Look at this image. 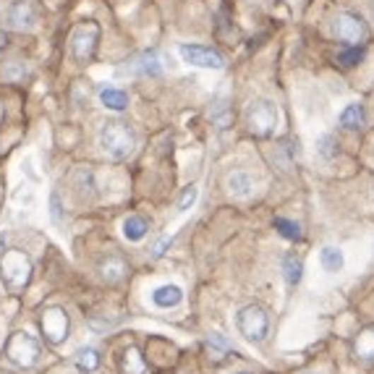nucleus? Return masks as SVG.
Masks as SVG:
<instances>
[{
    "label": "nucleus",
    "instance_id": "nucleus-32",
    "mask_svg": "<svg viewBox=\"0 0 374 374\" xmlns=\"http://www.w3.org/2000/svg\"><path fill=\"white\" fill-rule=\"evenodd\" d=\"M3 249H6V235L0 233V254H3Z\"/></svg>",
    "mask_w": 374,
    "mask_h": 374
},
{
    "label": "nucleus",
    "instance_id": "nucleus-24",
    "mask_svg": "<svg viewBox=\"0 0 374 374\" xmlns=\"http://www.w3.org/2000/svg\"><path fill=\"white\" fill-rule=\"evenodd\" d=\"M301 272H304V264L298 259L296 254H288L283 259V275H286L288 286H298L301 283Z\"/></svg>",
    "mask_w": 374,
    "mask_h": 374
},
{
    "label": "nucleus",
    "instance_id": "nucleus-18",
    "mask_svg": "<svg viewBox=\"0 0 374 374\" xmlns=\"http://www.w3.org/2000/svg\"><path fill=\"white\" fill-rule=\"evenodd\" d=\"M353 353L358 358H364V361H374V325H369V327L358 332L356 343H353Z\"/></svg>",
    "mask_w": 374,
    "mask_h": 374
},
{
    "label": "nucleus",
    "instance_id": "nucleus-14",
    "mask_svg": "<svg viewBox=\"0 0 374 374\" xmlns=\"http://www.w3.org/2000/svg\"><path fill=\"white\" fill-rule=\"evenodd\" d=\"M131 71L139 74V76H160L163 74V66H160V55L155 50L141 52L136 61L131 63Z\"/></svg>",
    "mask_w": 374,
    "mask_h": 374
},
{
    "label": "nucleus",
    "instance_id": "nucleus-12",
    "mask_svg": "<svg viewBox=\"0 0 374 374\" xmlns=\"http://www.w3.org/2000/svg\"><path fill=\"white\" fill-rule=\"evenodd\" d=\"M71 186H74V194H76L78 201H92L97 194L95 170H92V168H76Z\"/></svg>",
    "mask_w": 374,
    "mask_h": 374
},
{
    "label": "nucleus",
    "instance_id": "nucleus-11",
    "mask_svg": "<svg viewBox=\"0 0 374 374\" xmlns=\"http://www.w3.org/2000/svg\"><path fill=\"white\" fill-rule=\"evenodd\" d=\"M149 301H152V306H155V309H163V312H168V309H175V306H181V301H183V288L175 286V283L157 286L155 291L149 293Z\"/></svg>",
    "mask_w": 374,
    "mask_h": 374
},
{
    "label": "nucleus",
    "instance_id": "nucleus-5",
    "mask_svg": "<svg viewBox=\"0 0 374 374\" xmlns=\"http://www.w3.org/2000/svg\"><path fill=\"white\" fill-rule=\"evenodd\" d=\"M97 42H100V26L95 21L78 24L71 35V58L76 63H89L97 50Z\"/></svg>",
    "mask_w": 374,
    "mask_h": 374
},
{
    "label": "nucleus",
    "instance_id": "nucleus-6",
    "mask_svg": "<svg viewBox=\"0 0 374 374\" xmlns=\"http://www.w3.org/2000/svg\"><path fill=\"white\" fill-rule=\"evenodd\" d=\"M69 332H71V320L66 309L61 306H50V309H45L42 312V335L47 343L52 346H61L69 340Z\"/></svg>",
    "mask_w": 374,
    "mask_h": 374
},
{
    "label": "nucleus",
    "instance_id": "nucleus-26",
    "mask_svg": "<svg viewBox=\"0 0 374 374\" xmlns=\"http://www.w3.org/2000/svg\"><path fill=\"white\" fill-rule=\"evenodd\" d=\"M338 61L343 63V66H358V63L364 61V47H358V45H353V47H351V50H343L338 55Z\"/></svg>",
    "mask_w": 374,
    "mask_h": 374
},
{
    "label": "nucleus",
    "instance_id": "nucleus-27",
    "mask_svg": "<svg viewBox=\"0 0 374 374\" xmlns=\"http://www.w3.org/2000/svg\"><path fill=\"white\" fill-rule=\"evenodd\" d=\"M197 197H199V189L197 186H186L181 194V199H178V212H186V209H192L194 207V201H197Z\"/></svg>",
    "mask_w": 374,
    "mask_h": 374
},
{
    "label": "nucleus",
    "instance_id": "nucleus-33",
    "mask_svg": "<svg viewBox=\"0 0 374 374\" xmlns=\"http://www.w3.org/2000/svg\"><path fill=\"white\" fill-rule=\"evenodd\" d=\"M369 11H372V18H374V0H372V6H369Z\"/></svg>",
    "mask_w": 374,
    "mask_h": 374
},
{
    "label": "nucleus",
    "instance_id": "nucleus-1",
    "mask_svg": "<svg viewBox=\"0 0 374 374\" xmlns=\"http://www.w3.org/2000/svg\"><path fill=\"white\" fill-rule=\"evenodd\" d=\"M100 147L110 160H129L136 149V134L129 123L105 121L100 129Z\"/></svg>",
    "mask_w": 374,
    "mask_h": 374
},
{
    "label": "nucleus",
    "instance_id": "nucleus-23",
    "mask_svg": "<svg viewBox=\"0 0 374 374\" xmlns=\"http://www.w3.org/2000/svg\"><path fill=\"white\" fill-rule=\"evenodd\" d=\"M320 262H322V267L327 272H340V270H343V264H346V259H343V252H340V249H335V246H325L322 252H320Z\"/></svg>",
    "mask_w": 374,
    "mask_h": 374
},
{
    "label": "nucleus",
    "instance_id": "nucleus-25",
    "mask_svg": "<svg viewBox=\"0 0 374 374\" xmlns=\"http://www.w3.org/2000/svg\"><path fill=\"white\" fill-rule=\"evenodd\" d=\"M275 230H280V235L288 238V241H298V238H301V226L293 223V220L275 218Z\"/></svg>",
    "mask_w": 374,
    "mask_h": 374
},
{
    "label": "nucleus",
    "instance_id": "nucleus-2",
    "mask_svg": "<svg viewBox=\"0 0 374 374\" xmlns=\"http://www.w3.org/2000/svg\"><path fill=\"white\" fill-rule=\"evenodd\" d=\"M6 358L21 369H32L40 361V340L29 330H16L6 340Z\"/></svg>",
    "mask_w": 374,
    "mask_h": 374
},
{
    "label": "nucleus",
    "instance_id": "nucleus-31",
    "mask_svg": "<svg viewBox=\"0 0 374 374\" xmlns=\"http://www.w3.org/2000/svg\"><path fill=\"white\" fill-rule=\"evenodd\" d=\"M6 40H8V37H6V32H0V50L6 47Z\"/></svg>",
    "mask_w": 374,
    "mask_h": 374
},
{
    "label": "nucleus",
    "instance_id": "nucleus-13",
    "mask_svg": "<svg viewBox=\"0 0 374 374\" xmlns=\"http://www.w3.org/2000/svg\"><path fill=\"white\" fill-rule=\"evenodd\" d=\"M226 186H228V194L235 197V199H246L252 197L254 192V178L246 170H233V173L226 178Z\"/></svg>",
    "mask_w": 374,
    "mask_h": 374
},
{
    "label": "nucleus",
    "instance_id": "nucleus-3",
    "mask_svg": "<svg viewBox=\"0 0 374 374\" xmlns=\"http://www.w3.org/2000/svg\"><path fill=\"white\" fill-rule=\"evenodd\" d=\"M246 129L252 131L254 136H270L275 134L280 123V110L278 105L270 103V100H254L249 107H246Z\"/></svg>",
    "mask_w": 374,
    "mask_h": 374
},
{
    "label": "nucleus",
    "instance_id": "nucleus-22",
    "mask_svg": "<svg viewBox=\"0 0 374 374\" xmlns=\"http://www.w3.org/2000/svg\"><path fill=\"white\" fill-rule=\"evenodd\" d=\"M74 364L81 369V372H95L97 366H100V351L97 349H89V346H84V349H78L76 353H74Z\"/></svg>",
    "mask_w": 374,
    "mask_h": 374
},
{
    "label": "nucleus",
    "instance_id": "nucleus-30",
    "mask_svg": "<svg viewBox=\"0 0 374 374\" xmlns=\"http://www.w3.org/2000/svg\"><path fill=\"white\" fill-rule=\"evenodd\" d=\"M173 244V238H170V235H165V238H160V241H157L155 244V249H152V259H160V257H163V254H165V249L168 246Z\"/></svg>",
    "mask_w": 374,
    "mask_h": 374
},
{
    "label": "nucleus",
    "instance_id": "nucleus-9",
    "mask_svg": "<svg viewBox=\"0 0 374 374\" xmlns=\"http://www.w3.org/2000/svg\"><path fill=\"white\" fill-rule=\"evenodd\" d=\"M335 35H338L340 42H346L353 47V45L366 40V24L358 16H353V13H340V16L335 18Z\"/></svg>",
    "mask_w": 374,
    "mask_h": 374
},
{
    "label": "nucleus",
    "instance_id": "nucleus-4",
    "mask_svg": "<svg viewBox=\"0 0 374 374\" xmlns=\"http://www.w3.org/2000/svg\"><path fill=\"white\" fill-rule=\"evenodd\" d=\"M235 327L244 335L249 343H262L270 332V317L267 312L257 304H249L244 309H238L235 314Z\"/></svg>",
    "mask_w": 374,
    "mask_h": 374
},
{
    "label": "nucleus",
    "instance_id": "nucleus-10",
    "mask_svg": "<svg viewBox=\"0 0 374 374\" xmlns=\"http://www.w3.org/2000/svg\"><path fill=\"white\" fill-rule=\"evenodd\" d=\"M6 18H8L11 29H18V32H32L37 26L35 6L29 0H13L6 11Z\"/></svg>",
    "mask_w": 374,
    "mask_h": 374
},
{
    "label": "nucleus",
    "instance_id": "nucleus-29",
    "mask_svg": "<svg viewBox=\"0 0 374 374\" xmlns=\"http://www.w3.org/2000/svg\"><path fill=\"white\" fill-rule=\"evenodd\" d=\"M207 346L209 349H215V351H233V346L228 343L220 332H209V338H207Z\"/></svg>",
    "mask_w": 374,
    "mask_h": 374
},
{
    "label": "nucleus",
    "instance_id": "nucleus-15",
    "mask_svg": "<svg viewBox=\"0 0 374 374\" xmlns=\"http://www.w3.org/2000/svg\"><path fill=\"white\" fill-rule=\"evenodd\" d=\"M100 103H103L105 110H113V113H121L129 107V95L123 89H115V87H107L100 92Z\"/></svg>",
    "mask_w": 374,
    "mask_h": 374
},
{
    "label": "nucleus",
    "instance_id": "nucleus-34",
    "mask_svg": "<svg viewBox=\"0 0 374 374\" xmlns=\"http://www.w3.org/2000/svg\"><path fill=\"white\" fill-rule=\"evenodd\" d=\"M0 118H3V105H0Z\"/></svg>",
    "mask_w": 374,
    "mask_h": 374
},
{
    "label": "nucleus",
    "instance_id": "nucleus-8",
    "mask_svg": "<svg viewBox=\"0 0 374 374\" xmlns=\"http://www.w3.org/2000/svg\"><path fill=\"white\" fill-rule=\"evenodd\" d=\"M178 55L183 58V63L197 66V69H212V71L226 69V58H223L218 50L204 47V45H181V47H178Z\"/></svg>",
    "mask_w": 374,
    "mask_h": 374
},
{
    "label": "nucleus",
    "instance_id": "nucleus-21",
    "mask_svg": "<svg viewBox=\"0 0 374 374\" xmlns=\"http://www.w3.org/2000/svg\"><path fill=\"white\" fill-rule=\"evenodd\" d=\"M0 76L6 78V81H11V84H21V81L29 76V66H26V61L13 58V61H8L0 69Z\"/></svg>",
    "mask_w": 374,
    "mask_h": 374
},
{
    "label": "nucleus",
    "instance_id": "nucleus-16",
    "mask_svg": "<svg viewBox=\"0 0 374 374\" xmlns=\"http://www.w3.org/2000/svg\"><path fill=\"white\" fill-rule=\"evenodd\" d=\"M147 230H149L147 220L139 218V215H131V218L123 220V238L131 241V244H139V241H144Z\"/></svg>",
    "mask_w": 374,
    "mask_h": 374
},
{
    "label": "nucleus",
    "instance_id": "nucleus-17",
    "mask_svg": "<svg viewBox=\"0 0 374 374\" xmlns=\"http://www.w3.org/2000/svg\"><path fill=\"white\" fill-rule=\"evenodd\" d=\"M123 272H126V262H123L121 257H115V254L105 257L103 264H100V278H103L105 283H118V280L123 278Z\"/></svg>",
    "mask_w": 374,
    "mask_h": 374
},
{
    "label": "nucleus",
    "instance_id": "nucleus-28",
    "mask_svg": "<svg viewBox=\"0 0 374 374\" xmlns=\"http://www.w3.org/2000/svg\"><path fill=\"white\" fill-rule=\"evenodd\" d=\"M50 218L55 226H63V204L58 194H50Z\"/></svg>",
    "mask_w": 374,
    "mask_h": 374
},
{
    "label": "nucleus",
    "instance_id": "nucleus-7",
    "mask_svg": "<svg viewBox=\"0 0 374 374\" xmlns=\"http://www.w3.org/2000/svg\"><path fill=\"white\" fill-rule=\"evenodd\" d=\"M3 275L8 280V286L24 288L32 278V259L21 249H11L3 254Z\"/></svg>",
    "mask_w": 374,
    "mask_h": 374
},
{
    "label": "nucleus",
    "instance_id": "nucleus-19",
    "mask_svg": "<svg viewBox=\"0 0 374 374\" xmlns=\"http://www.w3.org/2000/svg\"><path fill=\"white\" fill-rule=\"evenodd\" d=\"M364 121H366L364 105H358V103L346 105V110L340 113V126H343V129H349V131L361 129V126H364Z\"/></svg>",
    "mask_w": 374,
    "mask_h": 374
},
{
    "label": "nucleus",
    "instance_id": "nucleus-20",
    "mask_svg": "<svg viewBox=\"0 0 374 374\" xmlns=\"http://www.w3.org/2000/svg\"><path fill=\"white\" fill-rule=\"evenodd\" d=\"M121 369H123V374H147V364H144L141 353L134 349V346H129V349L123 351Z\"/></svg>",
    "mask_w": 374,
    "mask_h": 374
}]
</instances>
